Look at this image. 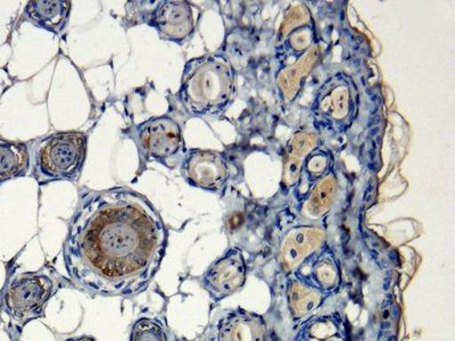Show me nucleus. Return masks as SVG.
<instances>
[{
	"label": "nucleus",
	"instance_id": "f257e3e1",
	"mask_svg": "<svg viewBox=\"0 0 455 341\" xmlns=\"http://www.w3.org/2000/svg\"><path fill=\"white\" fill-rule=\"evenodd\" d=\"M168 234L156 209L127 188L81 199L63 247L71 287L89 296L133 297L160 270Z\"/></svg>",
	"mask_w": 455,
	"mask_h": 341
},
{
	"label": "nucleus",
	"instance_id": "f03ea898",
	"mask_svg": "<svg viewBox=\"0 0 455 341\" xmlns=\"http://www.w3.org/2000/svg\"><path fill=\"white\" fill-rule=\"evenodd\" d=\"M234 92V73L220 57L207 56L186 65L180 92L193 115H212L226 107Z\"/></svg>",
	"mask_w": 455,
	"mask_h": 341
},
{
	"label": "nucleus",
	"instance_id": "7ed1b4c3",
	"mask_svg": "<svg viewBox=\"0 0 455 341\" xmlns=\"http://www.w3.org/2000/svg\"><path fill=\"white\" fill-rule=\"evenodd\" d=\"M71 287L52 266L36 272H27L8 284L4 296V307L14 322L26 326L32 320L42 318L52 296L60 288Z\"/></svg>",
	"mask_w": 455,
	"mask_h": 341
},
{
	"label": "nucleus",
	"instance_id": "20e7f679",
	"mask_svg": "<svg viewBox=\"0 0 455 341\" xmlns=\"http://www.w3.org/2000/svg\"><path fill=\"white\" fill-rule=\"evenodd\" d=\"M87 137L81 132H59L42 142L38 150V169L51 180L70 178L83 166Z\"/></svg>",
	"mask_w": 455,
	"mask_h": 341
},
{
	"label": "nucleus",
	"instance_id": "39448f33",
	"mask_svg": "<svg viewBox=\"0 0 455 341\" xmlns=\"http://www.w3.org/2000/svg\"><path fill=\"white\" fill-rule=\"evenodd\" d=\"M245 278V262L242 254L234 250L212 264L203 277V284L212 297L221 299L237 291Z\"/></svg>",
	"mask_w": 455,
	"mask_h": 341
},
{
	"label": "nucleus",
	"instance_id": "423d86ee",
	"mask_svg": "<svg viewBox=\"0 0 455 341\" xmlns=\"http://www.w3.org/2000/svg\"><path fill=\"white\" fill-rule=\"evenodd\" d=\"M141 148L148 156L164 160L181 148V130L169 117H160L142 124L138 131Z\"/></svg>",
	"mask_w": 455,
	"mask_h": 341
},
{
	"label": "nucleus",
	"instance_id": "0eeeda50",
	"mask_svg": "<svg viewBox=\"0 0 455 341\" xmlns=\"http://www.w3.org/2000/svg\"><path fill=\"white\" fill-rule=\"evenodd\" d=\"M190 184L209 190H219L227 180L228 168L220 154L197 150L190 154L184 165Z\"/></svg>",
	"mask_w": 455,
	"mask_h": 341
},
{
	"label": "nucleus",
	"instance_id": "6e6552de",
	"mask_svg": "<svg viewBox=\"0 0 455 341\" xmlns=\"http://www.w3.org/2000/svg\"><path fill=\"white\" fill-rule=\"evenodd\" d=\"M153 24L162 39L182 42L194 31L192 7L186 2H165L154 13Z\"/></svg>",
	"mask_w": 455,
	"mask_h": 341
},
{
	"label": "nucleus",
	"instance_id": "1a4fd4ad",
	"mask_svg": "<svg viewBox=\"0 0 455 341\" xmlns=\"http://www.w3.org/2000/svg\"><path fill=\"white\" fill-rule=\"evenodd\" d=\"M263 321L249 313H230L219 321L212 341H266Z\"/></svg>",
	"mask_w": 455,
	"mask_h": 341
},
{
	"label": "nucleus",
	"instance_id": "9d476101",
	"mask_svg": "<svg viewBox=\"0 0 455 341\" xmlns=\"http://www.w3.org/2000/svg\"><path fill=\"white\" fill-rule=\"evenodd\" d=\"M323 231L315 227H300L292 231L282 250V263L286 270L294 269L307 255L323 242Z\"/></svg>",
	"mask_w": 455,
	"mask_h": 341
},
{
	"label": "nucleus",
	"instance_id": "9b49d317",
	"mask_svg": "<svg viewBox=\"0 0 455 341\" xmlns=\"http://www.w3.org/2000/svg\"><path fill=\"white\" fill-rule=\"evenodd\" d=\"M70 8V2H31L27 14L36 26L59 34L68 22Z\"/></svg>",
	"mask_w": 455,
	"mask_h": 341
},
{
	"label": "nucleus",
	"instance_id": "f8f14e48",
	"mask_svg": "<svg viewBox=\"0 0 455 341\" xmlns=\"http://www.w3.org/2000/svg\"><path fill=\"white\" fill-rule=\"evenodd\" d=\"M28 163V152L23 145L0 141V181L26 172Z\"/></svg>",
	"mask_w": 455,
	"mask_h": 341
},
{
	"label": "nucleus",
	"instance_id": "ddd939ff",
	"mask_svg": "<svg viewBox=\"0 0 455 341\" xmlns=\"http://www.w3.org/2000/svg\"><path fill=\"white\" fill-rule=\"evenodd\" d=\"M336 185L332 178H326L320 182L308 198L307 210L313 218H319L323 215L331 207L334 199Z\"/></svg>",
	"mask_w": 455,
	"mask_h": 341
},
{
	"label": "nucleus",
	"instance_id": "4468645a",
	"mask_svg": "<svg viewBox=\"0 0 455 341\" xmlns=\"http://www.w3.org/2000/svg\"><path fill=\"white\" fill-rule=\"evenodd\" d=\"M315 54L316 50L308 52L300 62L294 65V67H288V70H284L280 75L279 83L290 99L294 97L296 91H298L300 80L311 70L313 64L315 62Z\"/></svg>",
	"mask_w": 455,
	"mask_h": 341
},
{
	"label": "nucleus",
	"instance_id": "2eb2a0df",
	"mask_svg": "<svg viewBox=\"0 0 455 341\" xmlns=\"http://www.w3.org/2000/svg\"><path fill=\"white\" fill-rule=\"evenodd\" d=\"M130 341H170L168 330L160 320L141 318L133 323Z\"/></svg>",
	"mask_w": 455,
	"mask_h": 341
},
{
	"label": "nucleus",
	"instance_id": "dca6fc26",
	"mask_svg": "<svg viewBox=\"0 0 455 341\" xmlns=\"http://www.w3.org/2000/svg\"><path fill=\"white\" fill-rule=\"evenodd\" d=\"M290 303L292 312L296 315L303 316L318 306L320 295L315 290L300 286L299 283H295L291 288Z\"/></svg>",
	"mask_w": 455,
	"mask_h": 341
},
{
	"label": "nucleus",
	"instance_id": "f3484780",
	"mask_svg": "<svg viewBox=\"0 0 455 341\" xmlns=\"http://www.w3.org/2000/svg\"><path fill=\"white\" fill-rule=\"evenodd\" d=\"M316 138L311 133H299L288 145V160L302 164L303 158L315 147Z\"/></svg>",
	"mask_w": 455,
	"mask_h": 341
},
{
	"label": "nucleus",
	"instance_id": "a211bd4d",
	"mask_svg": "<svg viewBox=\"0 0 455 341\" xmlns=\"http://www.w3.org/2000/svg\"><path fill=\"white\" fill-rule=\"evenodd\" d=\"M348 99L347 88L339 87L331 92L328 99L331 101V105H328V108L329 107H332L331 114L336 119H343V117L347 115L348 111Z\"/></svg>",
	"mask_w": 455,
	"mask_h": 341
},
{
	"label": "nucleus",
	"instance_id": "6ab92c4d",
	"mask_svg": "<svg viewBox=\"0 0 455 341\" xmlns=\"http://www.w3.org/2000/svg\"><path fill=\"white\" fill-rule=\"evenodd\" d=\"M315 275L324 287L335 286L337 282L336 267L331 262H321L315 269Z\"/></svg>",
	"mask_w": 455,
	"mask_h": 341
},
{
	"label": "nucleus",
	"instance_id": "aec40b11",
	"mask_svg": "<svg viewBox=\"0 0 455 341\" xmlns=\"http://www.w3.org/2000/svg\"><path fill=\"white\" fill-rule=\"evenodd\" d=\"M308 14L303 7H296L294 11L291 12L290 15L283 23L282 28L283 34H288L292 28L300 26L303 22H307Z\"/></svg>",
	"mask_w": 455,
	"mask_h": 341
},
{
	"label": "nucleus",
	"instance_id": "412c9836",
	"mask_svg": "<svg viewBox=\"0 0 455 341\" xmlns=\"http://www.w3.org/2000/svg\"><path fill=\"white\" fill-rule=\"evenodd\" d=\"M291 44L292 48L296 51H306L310 47L311 44V34L308 30H302L295 32L291 36Z\"/></svg>",
	"mask_w": 455,
	"mask_h": 341
},
{
	"label": "nucleus",
	"instance_id": "4be33fe9",
	"mask_svg": "<svg viewBox=\"0 0 455 341\" xmlns=\"http://www.w3.org/2000/svg\"><path fill=\"white\" fill-rule=\"evenodd\" d=\"M327 157L323 155H315L308 161L307 169L313 173H321L327 166Z\"/></svg>",
	"mask_w": 455,
	"mask_h": 341
},
{
	"label": "nucleus",
	"instance_id": "5701e85b",
	"mask_svg": "<svg viewBox=\"0 0 455 341\" xmlns=\"http://www.w3.org/2000/svg\"><path fill=\"white\" fill-rule=\"evenodd\" d=\"M64 341H97L93 337L91 336H80V337H72V338L65 339Z\"/></svg>",
	"mask_w": 455,
	"mask_h": 341
}]
</instances>
